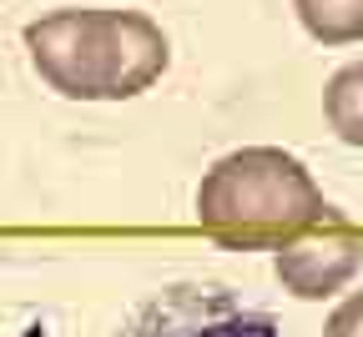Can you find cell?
Listing matches in <instances>:
<instances>
[{
	"mask_svg": "<svg viewBox=\"0 0 363 337\" xmlns=\"http://www.w3.org/2000/svg\"><path fill=\"white\" fill-rule=\"evenodd\" d=\"M333 217L313 171L283 147H238L197 181V227L238 252H278Z\"/></svg>",
	"mask_w": 363,
	"mask_h": 337,
	"instance_id": "obj_1",
	"label": "cell"
},
{
	"mask_svg": "<svg viewBox=\"0 0 363 337\" xmlns=\"http://www.w3.org/2000/svg\"><path fill=\"white\" fill-rule=\"evenodd\" d=\"M131 337H283L267 312L242 307L227 287L187 282L167 287L157 302L142 307L131 322Z\"/></svg>",
	"mask_w": 363,
	"mask_h": 337,
	"instance_id": "obj_2",
	"label": "cell"
},
{
	"mask_svg": "<svg viewBox=\"0 0 363 337\" xmlns=\"http://www.w3.org/2000/svg\"><path fill=\"white\" fill-rule=\"evenodd\" d=\"M172 45L162 25L142 11H96V96L131 101L162 81Z\"/></svg>",
	"mask_w": 363,
	"mask_h": 337,
	"instance_id": "obj_3",
	"label": "cell"
},
{
	"mask_svg": "<svg viewBox=\"0 0 363 337\" xmlns=\"http://www.w3.org/2000/svg\"><path fill=\"white\" fill-rule=\"evenodd\" d=\"M26 51L35 76L66 101H101L96 96V11H51L26 25Z\"/></svg>",
	"mask_w": 363,
	"mask_h": 337,
	"instance_id": "obj_4",
	"label": "cell"
},
{
	"mask_svg": "<svg viewBox=\"0 0 363 337\" xmlns=\"http://www.w3.org/2000/svg\"><path fill=\"white\" fill-rule=\"evenodd\" d=\"M358 267H363V236L348 222H338V217L272 252V272H278L283 292L298 297V302L338 297L343 287L358 277Z\"/></svg>",
	"mask_w": 363,
	"mask_h": 337,
	"instance_id": "obj_5",
	"label": "cell"
},
{
	"mask_svg": "<svg viewBox=\"0 0 363 337\" xmlns=\"http://www.w3.org/2000/svg\"><path fill=\"white\" fill-rule=\"evenodd\" d=\"M323 121L343 147L363 152V61H348L323 86Z\"/></svg>",
	"mask_w": 363,
	"mask_h": 337,
	"instance_id": "obj_6",
	"label": "cell"
},
{
	"mask_svg": "<svg viewBox=\"0 0 363 337\" xmlns=\"http://www.w3.org/2000/svg\"><path fill=\"white\" fill-rule=\"evenodd\" d=\"M298 25L318 45H358L363 40V0H293Z\"/></svg>",
	"mask_w": 363,
	"mask_h": 337,
	"instance_id": "obj_7",
	"label": "cell"
},
{
	"mask_svg": "<svg viewBox=\"0 0 363 337\" xmlns=\"http://www.w3.org/2000/svg\"><path fill=\"white\" fill-rule=\"evenodd\" d=\"M323 337H363V292H348V297L328 312Z\"/></svg>",
	"mask_w": 363,
	"mask_h": 337,
	"instance_id": "obj_8",
	"label": "cell"
}]
</instances>
